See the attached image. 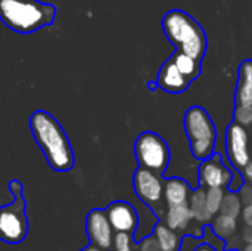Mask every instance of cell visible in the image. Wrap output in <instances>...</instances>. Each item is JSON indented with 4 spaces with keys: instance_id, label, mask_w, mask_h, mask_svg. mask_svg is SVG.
Returning a JSON list of instances; mask_svg holds the SVG:
<instances>
[{
    "instance_id": "obj_1",
    "label": "cell",
    "mask_w": 252,
    "mask_h": 251,
    "mask_svg": "<svg viewBox=\"0 0 252 251\" xmlns=\"http://www.w3.org/2000/svg\"><path fill=\"white\" fill-rule=\"evenodd\" d=\"M30 130L55 172H69L74 167L75 157L69 138L52 114L41 109L34 111L30 117Z\"/></svg>"
},
{
    "instance_id": "obj_2",
    "label": "cell",
    "mask_w": 252,
    "mask_h": 251,
    "mask_svg": "<svg viewBox=\"0 0 252 251\" xmlns=\"http://www.w3.org/2000/svg\"><path fill=\"white\" fill-rule=\"evenodd\" d=\"M162 31L176 50L199 61L204 59L208 49V37L202 25L192 15L182 9L168 10L162 18Z\"/></svg>"
},
{
    "instance_id": "obj_3",
    "label": "cell",
    "mask_w": 252,
    "mask_h": 251,
    "mask_svg": "<svg viewBox=\"0 0 252 251\" xmlns=\"http://www.w3.org/2000/svg\"><path fill=\"white\" fill-rule=\"evenodd\" d=\"M56 6L40 0H0L1 22L21 34H30L52 25Z\"/></svg>"
},
{
    "instance_id": "obj_4",
    "label": "cell",
    "mask_w": 252,
    "mask_h": 251,
    "mask_svg": "<svg viewBox=\"0 0 252 251\" xmlns=\"http://www.w3.org/2000/svg\"><path fill=\"white\" fill-rule=\"evenodd\" d=\"M183 126L192 155L199 161L210 158L216 152L219 133L211 115L205 111V108L199 105L190 107L185 112Z\"/></svg>"
},
{
    "instance_id": "obj_5",
    "label": "cell",
    "mask_w": 252,
    "mask_h": 251,
    "mask_svg": "<svg viewBox=\"0 0 252 251\" xmlns=\"http://www.w3.org/2000/svg\"><path fill=\"white\" fill-rule=\"evenodd\" d=\"M134 155L139 167H145L161 176L165 173L171 160L167 142L155 132H143L137 136L134 142Z\"/></svg>"
},
{
    "instance_id": "obj_6",
    "label": "cell",
    "mask_w": 252,
    "mask_h": 251,
    "mask_svg": "<svg viewBox=\"0 0 252 251\" xmlns=\"http://www.w3.org/2000/svg\"><path fill=\"white\" fill-rule=\"evenodd\" d=\"M28 235L27 201L24 194L13 197L10 204L0 207V241L10 246L21 244Z\"/></svg>"
},
{
    "instance_id": "obj_7",
    "label": "cell",
    "mask_w": 252,
    "mask_h": 251,
    "mask_svg": "<svg viewBox=\"0 0 252 251\" xmlns=\"http://www.w3.org/2000/svg\"><path fill=\"white\" fill-rule=\"evenodd\" d=\"M233 120L242 126L252 124V59L242 61L238 68Z\"/></svg>"
},
{
    "instance_id": "obj_8",
    "label": "cell",
    "mask_w": 252,
    "mask_h": 251,
    "mask_svg": "<svg viewBox=\"0 0 252 251\" xmlns=\"http://www.w3.org/2000/svg\"><path fill=\"white\" fill-rule=\"evenodd\" d=\"M224 148L229 158V163L238 169L244 170L252 160L250 151V136L245 126L233 121L227 126L224 135Z\"/></svg>"
},
{
    "instance_id": "obj_9",
    "label": "cell",
    "mask_w": 252,
    "mask_h": 251,
    "mask_svg": "<svg viewBox=\"0 0 252 251\" xmlns=\"http://www.w3.org/2000/svg\"><path fill=\"white\" fill-rule=\"evenodd\" d=\"M198 178L202 188H229L233 178V166L230 163L224 164L223 155L214 152L210 158L201 161Z\"/></svg>"
},
{
    "instance_id": "obj_10",
    "label": "cell",
    "mask_w": 252,
    "mask_h": 251,
    "mask_svg": "<svg viewBox=\"0 0 252 251\" xmlns=\"http://www.w3.org/2000/svg\"><path fill=\"white\" fill-rule=\"evenodd\" d=\"M133 186L136 195L151 209L159 206L164 198V182L161 175H157L152 170L139 167L133 176Z\"/></svg>"
},
{
    "instance_id": "obj_11",
    "label": "cell",
    "mask_w": 252,
    "mask_h": 251,
    "mask_svg": "<svg viewBox=\"0 0 252 251\" xmlns=\"http://www.w3.org/2000/svg\"><path fill=\"white\" fill-rule=\"evenodd\" d=\"M86 231L92 244L102 250L108 251L112 247L114 229L106 216V212L102 209H93L86 217Z\"/></svg>"
},
{
    "instance_id": "obj_12",
    "label": "cell",
    "mask_w": 252,
    "mask_h": 251,
    "mask_svg": "<svg viewBox=\"0 0 252 251\" xmlns=\"http://www.w3.org/2000/svg\"><path fill=\"white\" fill-rule=\"evenodd\" d=\"M106 216L115 232L133 234L139 228V216L136 209L126 201H114L106 209Z\"/></svg>"
},
{
    "instance_id": "obj_13",
    "label": "cell",
    "mask_w": 252,
    "mask_h": 251,
    "mask_svg": "<svg viewBox=\"0 0 252 251\" xmlns=\"http://www.w3.org/2000/svg\"><path fill=\"white\" fill-rule=\"evenodd\" d=\"M190 80L188 77H185L180 70L177 68V65L174 64V61L171 58H168L159 68L158 75H157V87L162 89L167 93H173V95H179L188 90V87L190 86Z\"/></svg>"
},
{
    "instance_id": "obj_14",
    "label": "cell",
    "mask_w": 252,
    "mask_h": 251,
    "mask_svg": "<svg viewBox=\"0 0 252 251\" xmlns=\"http://www.w3.org/2000/svg\"><path fill=\"white\" fill-rule=\"evenodd\" d=\"M190 185L182 178H170L164 183V200L167 206H179L189 203Z\"/></svg>"
},
{
    "instance_id": "obj_15",
    "label": "cell",
    "mask_w": 252,
    "mask_h": 251,
    "mask_svg": "<svg viewBox=\"0 0 252 251\" xmlns=\"http://www.w3.org/2000/svg\"><path fill=\"white\" fill-rule=\"evenodd\" d=\"M192 220H193V215L189 207V203L170 206L165 215V223L173 231H186L190 226Z\"/></svg>"
},
{
    "instance_id": "obj_16",
    "label": "cell",
    "mask_w": 252,
    "mask_h": 251,
    "mask_svg": "<svg viewBox=\"0 0 252 251\" xmlns=\"http://www.w3.org/2000/svg\"><path fill=\"white\" fill-rule=\"evenodd\" d=\"M170 58L174 61V64L177 65L180 72L185 77H188L190 81L196 80L201 75V72H202V61H199V59H196V58H193V56H190L188 53H183L180 50H174Z\"/></svg>"
},
{
    "instance_id": "obj_17",
    "label": "cell",
    "mask_w": 252,
    "mask_h": 251,
    "mask_svg": "<svg viewBox=\"0 0 252 251\" xmlns=\"http://www.w3.org/2000/svg\"><path fill=\"white\" fill-rule=\"evenodd\" d=\"M205 194H207V191L201 186L196 191H193V194L189 197V207L192 210L193 220L201 222V223H208L210 220H213V216L210 215V212L207 209Z\"/></svg>"
},
{
    "instance_id": "obj_18",
    "label": "cell",
    "mask_w": 252,
    "mask_h": 251,
    "mask_svg": "<svg viewBox=\"0 0 252 251\" xmlns=\"http://www.w3.org/2000/svg\"><path fill=\"white\" fill-rule=\"evenodd\" d=\"M154 237L157 238L161 251H171L177 250L180 244V237L177 235L176 231L168 228L167 225L158 223L154 228Z\"/></svg>"
},
{
    "instance_id": "obj_19",
    "label": "cell",
    "mask_w": 252,
    "mask_h": 251,
    "mask_svg": "<svg viewBox=\"0 0 252 251\" xmlns=\"http://www.w3.org/2000/svg\"><path fill=\"white\" fill-rule=\"evenodd\" d=\"M213 232L216 237L221 240H230L236 231H238V220L236 217L227 216V215H220L213 220Z\"/></svg>"
},
{
    "instance_id": "obj_20",
    "label": "cell",
    "mask_w": 252,
    "mask_h": 251,
    "mask_svg": "<svg viewBox=\"0 0 252 251\" xmlns=\"http://www.w3.org/2000/svg\"><path fill=\"white\" fill-rule=\"evenodd\" d=\"M241 197L236 194V192H226L224 198H223V203H221V209H220V213L221 215H227V216H232V217H236L241 215L242 212V206H241Z\"/></svg>"
},
{
    "instance_id": "obj_21",
    "label": "cell",
    "mask_w": 252,
    "mask_h": 251,
    "mask_svg": "<svg viewBox=\"0 0 252 251\" xmlns=\"http://www.w3.org/2000/svg\"><path fill=\"white\" fill-rule=\"evenodd\" d=\"M224 195H226L224 188H208L207 189V194H205V197H207V209H208V212H210V215L213 217L217 213H220Z\"/></svg>"
},
{
    "instance_id": "obj_22",
    "label": "cell",
    "mask_w": 252,
    "mask_h": 251,
    "mask_svg": "<svg viewBox=\"0 0 252 251\" xmlns=\"http://www.w3.org/2000/svg\"><path fill=\"white\" fill-rule=\"evenodd\" d=\"M114 251H134V240L133 234L128 232H117L112 241Z\"/></svg>"
},
{
    "instance_id": "obj_23",
    "label": "cell",
    "mask_w": 252,
    "mask_h": 251,
    "mask_svg": "<svg viewBox=\"0 0 252 251\" xmlns=\"http://www.w3.org/2000/svg\"><path fill=\"white\" fill-rule=\"evenodd\" d=\"M139 251H161V249L155 237H148V238L140 240Z\"/></svg>"
},
{
    "instance_id": "obj_24",
    "label": "cell",
    "mask_w": 252,
    "mask_h": 251,
    "mask_svg": "<svg viewBox=\"0 0 252 251\" xmlns=\"http://www.w3.org/2000/svg\"><path fill=\"white\" fill-rule=\"evenodd\" d=\"M239 197L241 201L247 206V204H252V185H244L239 189Z\"/></svg>"
},
{
    "instance_id": "obj_25",
    "label": "cell",
    "mask_w": 252,
    "mask_h": 251,
    "mask_svg": "<svg viewBox=\"0 0 252 251\" xmlns=\"http://www.w3.org/2000/svg\"><path fill=\"white\" fill-rule=\"evenodd\" d=\"M7 188H9V191H10V194H12L13 197L24 194V185H22L19 180H16V179L10 180V182H9V185H7Z\"/></svg>"
},
{
    "instance_id": "obj_26",
    "label": "cell",
    "mask_w": 252,
    "mask_h": 251,
    "mask_svg": "<svg viewBox=\"0 0 252 251\" xmlns=\"http://www.w3.org/2000/svg\"><path fill=\"white\" fill-rule=\"evenodd\" d=\"M242 220L245 226H252V204H247L242 209Z\"/></svg>"
},
{
    "instance_id": "obj_27",
    "label": "cell",
    "mask_w": 252,
    "mask_h": 251,
    "mask_svg": "<svg viewBox=\"0 0 252 251\" xmlns=\"http://www.w3.org/2000/svg\"><path fill=\"white\" fill-rule=\"evenodd\" d=\"M242 240L245 244H252V226H245L242 232Z\"/></svg>"
},
{
    "instance_id": "obj_28",
    "label": "cell",
    "mask_w": 252,
    "mask_h": 251,
    "mask_svg": "<svg viewBox=\"0 0 252 251\" xmlns=\"http://www.w3.org/2000/svg\"><path fill=\"white\" fill-rule=\"evenodd\" d=\"M244 178H245V179H248V180L252 183V160L248 163V166L244 169Z\"/></svg>"
},
{
    "instance_id": "obj_29",
    "label": "cell",
    "mask_w": 252,
    "mask_h": 251,
    "mask_svg": "<svg viewBox=\"0 0 252 251\" xmlns=\"http://www.w3.org/2000/svg\"><path fill=\"white\" fill-rule=\"evenodd\" d=\"M195 251H217V250H216V249H213L210 244H207V243H205V244H199V246L195 249Z\"/></svg>"
},
{
    "instance_id": "obj_30",
    "label": "cell",
    "mask_w": 252,
    "mask_h": 251,
    "mask_svg": "<svg viewBox=\"0 0 252 251\" xmlns=\"http://www.w3.org/2000/svg\"><path fill=\"white\" fill-rule=\"evenodd\" d=\"M80 251H105V250H102V249L96 247L94 244H90V246H87L86 249H83V250H80Z\"/></svg>"
},
{
    "instance_id": "obj_31",
    "label": "cell",
    "mask_w": 252,
    "mask_h": 251,
    "mask_svg": "<svg viewBox=\"0 0 252 251\" xmlns=\"http://www.w3.org/2000/svg\"><path fill=\"white\" fill-rule=\"evenodd\" d=\"M242 251H252V244H247V246L242 249Z\"/></svg>"
},
{
    "instance_id": "obj_32",
    "label": "cell",
    "mask_w": 252,
    "mask_h": 251,
    "mask_svg": "<svg viewBox=\"0 0 252 251\" xmlns=\"http://www.w3.org/2000/svg\"><path fill=\"white\" fill-rule=\"evenodd\" d=\"M171 251H177V250H171Z\"/></svg>"
},
{
    "instance_id": "obj_33",
    "label": "cell",
    "mask_w": 252,
    "mask_h": 251,
    "mask_svg": "<svg viewBox=\"0 0 252 251\" xmlns=\"http://www.w3.org/2000/svg\"><path fill=\"white\" fill-rule=\"evenodd\" d=\"M251 155H252V149H251Z\"/></svg>"
}]
</instances>
